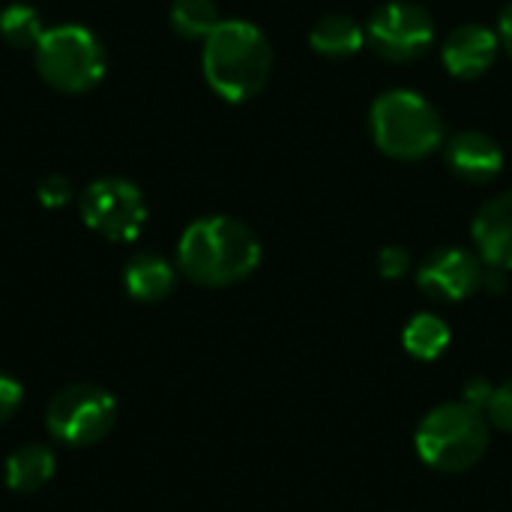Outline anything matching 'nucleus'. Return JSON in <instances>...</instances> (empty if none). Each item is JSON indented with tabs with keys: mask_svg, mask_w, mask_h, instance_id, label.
Masks as SVG:
<instances>
[{
	"mask_svg": "<svg viewBox=\"0 0 512 512\" xmlns=\"http://www.w3.org/2000/svg\"><path fill=\"white\" fill-rule=\"evenodd\" d=\"M168 18L174 33L183 39H207L222 21L213 0H174Z\"/></svg>",
	"mask_w": 512,
	"mask_h": 512,
	"instance_id": "f3484780",
	"label": "nucleus"
},
{
	"mask_svg": "<svg viewBox=\"0 0 512 512\" xmlns=\"http://www.w3.org/2000/svg\"><path fill=\"white\" fill-rule=\"evenodd\" d=\"M366 36H369V45L375 48V54H381L384 60L408 63V60L423 57L432 48L435 21L417 3L390 0L372 12V18L366 24Z\"/></svg>",
	"mask_w": 512,
	"mask_h": 512,
	"instance_id": "6e6552de",
	"label": "nucleus"
},
{
	"mask_svg": "<svg viewBox=\"0 0 512 512\" xmlns=\"http://www.w3.org/2000/svg\"><path fill=\"white\" fill-rule=\"evenodd\" d=\"M489 423L501 432H510L512 435V381H504L495 387L492 399H489Z\"/></svg>",
	"mask_w": 512,
	"mask_h": 512,
	"instance_id": "6ab92c4d",
	"label": "nucleus"
},
{
	"mask_svg": "<svg viewBox=\"0 0 512 512\" xmlns=\"http://www.w3.org/2000/svg\"><path fill=\"white\" fill-rule=\"evenodd\" d=\"M261 264L255 231L231 216L192 222L177 243V270L201 288H228L252 276Z\"/></svg>",
	"mask_w": 512,
	"mask_h": 512,
	"instance_id": "f257e3e1",
	"label": "nucleus"
},
{
	"mask_svg": "<svg viewBox=\"0 0 512 512\" xmlns=\"http://www.w3.org/2000/svg\"><path fill=\"white\" fill-rule=\"evenodd\" d=\"M501 48V39L495 30L483 24H459L456 30L447 33L441 45V60L450 75L456 78H480L489 72Z\"/></svg>",
	"mask_w": 512,
	"mask_h": 512,
	"instance_id": "9d476101",
	"label": "nucleus"
},
{
	"mask_svg": "<svg viewBox=\"0 0 512 512\" xmlns=\"http://www.w3.org/2000/svg\"><path fill=\"white\" fill-rule=\"evenodd\" d=\"M471 234L483 264L512 270V192L495 195L480 207Z\"/></svg>",
	"mask_w": 512,
	"mask_h": 512,
	"instance_id": "9b49d317",
	"label": "nucleus"
},
{
	"mask_svg": "<svg viewBox=\"0 0 512 512\" xmlns=\"http://www.w3.org/2000/svg\"><path fill=\"white\" fill-rule=\"evenodd\" d=\"M201 69L216 96L225 102H246L258 96L273 72V48L252 21L228 18L204 39Z\"/></svg>",
	"mask_w": 512,
	"mask_h": 512,
	"instance_id": "f03ea898",
	"label": "nucleus"
},
{
	"mask_svg": "<svg viewBox=\"0 0 512 512\" xmlns=\"http://www.w3.org/2000/svg\"><path fill=\"white\" fill-rule=\"evenodd\" d=\"M483 273H486V264L480 255L450 246V249L432 252L420 264L417 285L432 300L459 303V300H468L471 294H477L483 288Z\"/></svg>",
	"mask_w": 512,
	"mask_h": 512,
	"instance_id": "1a4fd4ad",
	"label": "nucleus"
},
{
	"mask_svg": "<svg viewBox=\"0 0 512 512\" xmlns=\"http://www.w3.org/2000/svg\"><path fill=\"white\" fill-rule=\"evenodd\" d=\"M57 471V456L45 444H21L3 462V480L15 495L42 492Z\"/></svg>",
	"mask_w": 512,
	"mask_h": 512,
	"instance_id": "4468645a",
	"label": "nucleus"
},
{
	"mask_svg": "<svg viewBox=\"0 0 512 512\" xmlns=\"http://www.w3.org/2000/svg\"><path fill=\"white\" fill-rule=\"evenodd\" d=\"M408 270H411V255H408V249H402V246H387V249H381V255H378V273H381L384 279H402Z\"/></svg>",
	"mask_w": 512,
	"mask_h": 512,
	"instance_id": "aec40b11",
	"label": "nucleus"
},
{
	"mask_svg": "<svg viewBox=\"0 0 512 512\" xmlns=\"http://www.w3.org/2000/svg\"><path fill=\"white\" fill-rule=\"evenodd\" d=\"M78 210L84 225L111 243L135 240L147 222V201L141 189L123 177H102L90 183L78 198Z\"/></svg>",
	"mask_w": 512,
	"mask_h": 512,
	"instance_id": "0eeeda50",
	"label": "nucleus"
},
{
	"mask_svg": "<svg viewBox=\"0 0 512 512\" xmlns=\"http://www.w3.org/2000/svg\"><path fill=\"white\" fill-rule=\"evenodd\" d=\"M507 282H510V270H501V267H492V264H486V273H483V288H480V291H489V294H504V291H507Z\"/></svg>",
	"mask_w": 512,
	"mask_h": 512,
	"instance_id": "b1692460",
	"label": "nucleus"
},
{
	"mask_svg": "<svg viewBox=\"0 0 512 512\" xmlns=\"http://www.w3.org/2000/svg\"><path fill=\"white\" fill-rule=\"evenodd\" d=\"M117 402L99 384H69L57 390L45 408L48 435L66 447H93L114 429Z\"/></svg>",
	"mask_w": 512,
	"mask_h": 512,
	"instance_id": "423d86ee",
	"label": "nucleus"
},
{
	"mask_svg": "<svg viewBox=\"0 0 512 512\" xmlns=\"http://www.w3.org/2000/svg\"><path fill=\"white\" fill-rule=\"evenodd\" d=\"M0 36L12 48H36L45 36L42 15L27 3H12L0 12Z\"/></svg>",
	"mask_w": 512,
	"mask_h": 512,
	"instance_id": "a211bd4d",
	"label": "nucleus"
},
{
	"mask_svg": "<svg viewBox=\"0 0 512 512\" xmlns=\"http://www.w3.org/2000/svg\"><path fill=\"white\" fill-rule=\"evenodd\" d=\"M447 165L453 168L456 177L468 180V183H489L501 174L504 168V150L501 144L486 135V132H459L447 150H444Z\"/></svg>",
	"mask_w": 512,
	"mask_h": 512,
	"instance_id": "f8f14e48",
	"label": "nucleus"
},
{
	"mask_svg": "<svg viewBox=\"0 0 512 512\" xmlns=\"http://www.w3.org/2000/svg\"><path fill=\"white\" fill-rule=\"evenodd\" d=\"M123 285L132 300L159 303L177 288V267L156 252H138L123 267Z\"/></svg>",
	"mask_w": 512,
	"mask_h": 512,
	"instance_id": "ddd939ff",
	"label": "nucleus"
},
{
	"mask_svg": "<svg viewBox=\"0 0 512 512\" xmlns=\"http://www.w3.org/2000/svg\"><path fill=\"white\" fill-rule=\"evenodd\" d=\"M366 42V30L351 15H324L309 33V45L321 57H354Z\"/></svg>",
	"mask_w": 512,
	"mask_h": 512,
	"instance_id": "2eb2a0df",
	"label": "nucleus"
},
{
	"mask_svg": "<svg viewBox=\"0 0 512 512\" xmlns=\"http://www.w3.org/2000/svg\"><path fill=\"white\" fill-rule=\"evenodd\" d=\"M402 345L414 360H423V363L438 360L450 348V327L441 315L420 312L408 321L402 333Z\"/></svg>",
	"mask_w": 512,
	"mask_h": 512,
	"instance_id": "dca6fc26",
	"label": "nucleus"
},
{
	"mask_svg": "<svg viewBox=\"0 0 512 512\" xmlns=\"http://www.w3.org/2000/svg\"><path fill=\"white\" fill-rule=\"evenodd\" d=\"M414 444L432 471L465 474L489 450V420L465 402H447L423 417Z\"/></svg>",
	"mask_w": 512,
	"mask_h": 512,
	"instance_id": "7ed1b4c3",
	"label": "nucleus"
},
{
	"mask_svg": "<svg viewBox=\"0 0 512 512\" xmlns=\"http://www.w3.org/2000/svg\"><path fill=\"white\" fill-rule=\"evenodd\" d=\"M372 138L381 153L393 159H423L444 141V123L438 108L414 90H387L369 111Z\"/></svg>",
	"mask_w": 512,
	"mask_h": 512,
	"instance_id": "20e7f679",
	"label": "nucleus"
},
{
	"mask_svg": "<svg viewBox=\"0 0 512 512\" xmlns=\"http://www.w3.org/2000/svg\"><path fill=\"white\" fill-rule=\"evenodd\" d=\"M21 399H24L21 384L0 372V426L15 417V411L21 408Z\"/></svg>",
	"mask_w": 512,
	"mask_h": 512,
	"instance_id": "4be33fe9",
	"label": "nucleus"
},
{
	"mask_svg": "<svg viewBox=\"0 0 512 512\" xmlns=\"http://www.w3.org/2000/svg\"><path fill=\"white\" fill-rule=\"evenodd\" d=\"M492 393H495V387H492V384H489L486 378H471V381L465 384V390H462V402L486 414V408H489V399H492Z\"/></svg>",
	"mask_w": 512,
	"mask_h": 512,
	"instance_id": "5701e85b",
	"label": "nucleus"
},
{
	"mask_svg": "<svg viewBox=\"0 0 512 512\" xmlns=\"http://www.w3.org/2000/svg\"><path fill=\"white\" fill-rule=\"evenodd\" d=\"M498 39H501V48L512 57V3L501 12V21H498Z\"/></svg>",
	"mask_w": 512,
	"mask_h": 512,
	"instance_id": "393cba45",
	"label": "nucleus"
},
{
	"mask_svg": "<svg viewBox=\"0 0 512 512\" xmlns=\"http://www.w3.org/2000/svg\"><path fill=\"white\" fill-rule=\"evenodd\" d=\"M72 198V183L60 174H48L45 180H39V201L45 207H63Z\"/></svg>",
	"mask_w": 512,
	"mask_h": 512,
	"instance_id": "412c9836",
	"label": "nucleus"
},
{
	"mask_svg": "<svg viewBox=\"0 0 512 512\" xmlns=\"http://www.w3.org/2000/svg\"><path fill=\"white\" fill-rule=\"evenodd\" d=\"M39 78L60 93H87L105 75V48L81 24L48 27L33 48Z\"/></svg>",
	"mask_w": 512,
	"mask_h": 512,
	"instance_id": "39448f33",
	"label": "nucleus"
}]
</instances>
